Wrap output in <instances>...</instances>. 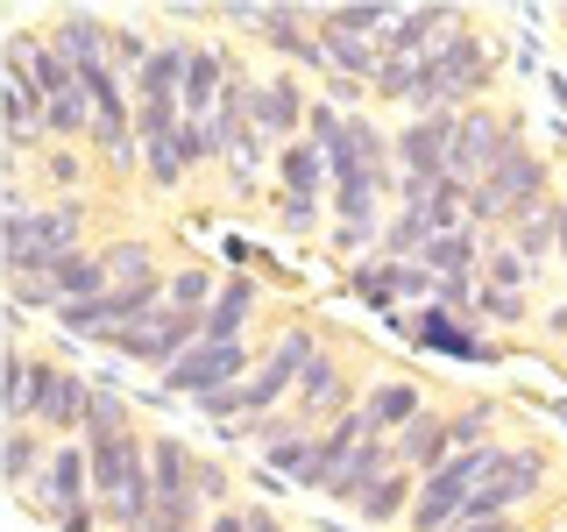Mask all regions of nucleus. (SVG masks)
Instances as JSON below:
<instances>
[{"instance_id": "nucleus-16", "label": "nucleus", "mask_w": 567, "mask_h": 532, "mask_svg": "<svg viewBox=\"0 0 567 532\" xmlns=\"http://www.w3.org/2000/svg\"><path fill=\"white\" fill-rule=\"evenodd\" d=\"M43 291H50V306H85V298H106V291H114V277H106V256H100V248L58 256V263L43 270Z\"/></svg>"}, {"instance_id": "nucleus-21", "label": "nucleus", "mask_w": 567, "mask_h": 532, "mask_svg": "<svg viewBox=\"0 0 567 532\" xmlns=\"http://www.w3.org/2000/svg\"><path fill=\"white\" fill-rule=\"evenodd\" d=\"M398 454H404V469H412V475H433V469H447V461H454L447 412H433V405H425V412H419V419L398 433Z\"/></svg>"}, {"instance_id": "nucleus-31", "label": "nucleus", "mask_w": 567, "mask_h": 532, "mask_svg": "<svg viewBox=\"0 0 567 532\" xmlns=\"http://www.w3.org/2000/svg\"><path fill=\"white\" fill-rule=\"evenodd\" d=\"M114 433H135V412L114 383H93V405H85V440H114Z\"/></svg>"}, {"instance_id": "nucleus-29", "label": "nucleus", "mask_w": 567, "mask_h": 532, "mask_svg": "<svg viewBox=\"0 0 567 532\" xmlns=\"http://www.w3.org/2000/svg\"><path fill=\"white\" fill-rule=\"evenodd\" d=\"M100 256H106V277H114V291H121V284H150V277H164V263H156V248H150V242H135V235L106 242Z\"/></svg>"}, {"instance_id": "nucleus-22", "label": "nucleus", "mask_w": 567, "mask_h": 532, "mask_svg": "<svg viewBox=\"0 0 567 532\" xmlns=\"http://www.w3.org/2000/svg\"><path fill=\"white\" fill-rule=\"evenodd\" d=\"M270 177H277V192H291V200H319V192L333 185V171H327V156H319V142H306V135L277 150Z\"/></svg>"}, {"instance_id": "nucleus-36", "label": "nucleus", "mask_w": 567, "mask_h": 532, "mask_svg": "<svg viewBox=\"0 0 567 532\" xmlns=\"http://www.w3.org/2000/svg\"><path fill=\"white\" fill-rule=\"evenodd\" d=\"M185 164L206 171V164H227V135L213 121H185Z\"/></svg>"}, {"instance_id": "nucleus-18", "label": "nucleus", "mask_w": 567, "mask_h": 532, "mask_svg": "<svg viewBox=\"0 0 567 532\" xmlns=\"http://www.w3.org/2000/svg\"><path fill=\"white\" fill-rule=\"evenodd\" d=\"M192 50H199V43H185V35L156 43V58L128 79V93L135 100H156V106H177V100H185V79H192Z\"/></svg>"}, {"instance_id": "nucleus-32", "label": "nucleus", "mask_w": 567, "mask_h": 532, "mask_svg": "<svg viewBox=\"0 0 567 532\" xmlns=\"http://www.w3.org/2000/svg\"><path fill=\"white\" fill-rule=\"evenodd\" d=\"M483 284H496V291H532V284H539V263H525L511 242H489V256H483Z\"/></svg>"}, {"instance_id": "nucleus-6", "label": "nucleus", "mask_w": 567, "mask_h": 532, "mask_svg": "<svg viewBox=\"0 0 567 532\" xmlns=\"http://www.w3.org/2000/svg\"><path fill=\"white\" fill-rule=\"evenodd\" d=\"M248 377H256V355H248V341H199L185 362L164 369V390H177V398H206V390L248 383Z\"/></svg>"}, {"instance_id": "nucleus-12", "label": "nucleus", "mask_w": 567, "mask_h": 532, "mask_svg": "<svg viewBox=\"0 0 567 532\" xmlns=\"http://www.w3.org/2000/svg\"><path fill=\"white\" fill-rule=\"evenodd\" d=\"M298 419H341L354 412V377H348V355H333V348H319L312 355V369H306V383H298Z\"/></svg>"}, {"instance_id": "nucleus-42", "label": "nucleus", "mask_w": 567, "mask_h": 532, "mask_svg": "<svg viewBox=\"0 0 567 532\" xmlns=\"http://www.w3.org/2000/svg\"><path fill=\"white\" fill-rule=\"evenodd\" d=\"M560 22H567V14H560Z\"/></svg>"}, {"instance_id": "nucleus-35", "label": "nucleus", "mask_w": 567, "mask_h": 532, "mask_svg": "<svg viewBox=\"0 0 567 532\" xmlns=\"http://www.w3.org/2000/svg\"><path fill=\"white\" fill-rule=\"evenodd\" d=\"M447 433H454V454L468 448H496V405H461V412H447Z\"/></svg>"}, {"instance_id": "nucleus-13", "label": "nucleus", "mask_w": 567, "mask_h": 532, "mask_svg": "<svg viewBox=\"0 0 567 532\" xmlns=\"http://www.w3.org/2000/svg\"><path fill=\"white\" fill-rule=\"evenodd\" d=\"M390 327H398V334H412V341L419 348H433V355H461V362H489V341H475V334H468V319H461V313H447V306H433V313H419V319H390Z\"/></svg>"}, {"instance_id": "nucleus-5", "label": "nucleus", "mask_w": 567, "mask_h": 532, "mask_svg": "<svg viewBox=\"0 0 567 532\" xmlns=\"http://www.w3.org/2000/svg\"><path fill=\"white\" fill-rule=\"evenodd\" d=\"M85 405H93V377L35 355V426L50 440H85Z\"/></svg>"}, {"instance_id": "nucleus-1", "label": "nucleus", "mask_w": 567, "mask_h": 532, "mask_svg": "<svg viewBox=\"0 0 567 532\" xmlns=\"http://www.w3.org/2000/svg\"><path fill=\"white\" fill-rule=\"evenodd\" d=\"M489 79H496L489 43L461 22V29H447L433 50H425V79H419V106H412V114H468V106L489 93Z\"/></svg>"}, {"instance_id": "nucleus-8", "label": "nucleus", "mask_w": 567, "mask_h": 532, "mask_svg": "<svg viewBox=\"0 0 567 532\" xmlns=\"http://www.w3.org/2000/svg\"><path fill=\"white\" fill-rule=\"evenodd\" d=\"M454 135H461V114H412L390 135L398 142V177H447Z\"/></svg>"}, {"instance_id": "nucleus-28", "label": "nucleus", "mask_w": 567, "mask_h": 532, "mask_svg": "<svg viewBox=\"0 0 567 532\" xmlns=\"http://www.w3.org/2000/svg\"><path fill=\"white\" fill-rule=\"evenodd\" d=\"M312 448H319V433H306V426H262V469H277V475L306 483Z\"/></svg>"}, {"instance_id": "nucleus-40", "label": "nucleus", "mask_w": 567, "mask_h": 532, "mask_svg": "<svg viewBox=\"0 0 567 532\" xmlns=\"http://www.w3.org/2000/svg\"><path fill=\"white\" fill-rule=\"evenodd\" d=\"M447 532H525L518 519H496V525H447Z\"/></svg>"}, {"instance_id": "nucleus-25", "label": "nucleus", "mask_w": 567, "mask_h": 532, "mask_svg": "<svg viewBox=\"0 0 567 532\" xmlns=\"http://www.w3.org/2000/svg\"><path fill=\"white\" fill-rule=\"evenodd\" d=\"M483 256H489L483 227H454V235H433V242H425L419 263L433 277H483Z\"/></svg>"}, {"instance_id": "nucleus-17", "label": "nucleus", "mask_w": 567, "mask_h": 532, "mask_svg": "<svg viewBox=\"0 0 567 532\" xmlns=\"http://www.w3.org/2000/svg\"><path fill=\"white\" fill-rule=\"evenodd\" d=\"M50 43H58L79 71L85 64H114V22L93 14V8H64L58 22H50Z\"/></svg>"}, {"instance_id": "nucleus-20", "label": "nucleus", "mask_w": 567, "mask_h": 532, "mask_svg": "<svg viewBox=\"0 0 567 532\" xmlns=\"http://www.w3.org/2000/svg\"><path fill=\"white\" fill-rule=\"evenodd\" d=\"M50 454H58V440H50L43 426H8V448H0V475H8V490L29 497L35 475L50 469Z\"/></svg>"}, {"instance_id": "nucleus-41", "label": "nucleus", "mask_w": 567, "mask_h": 532, "mask_svg": "<svg viewBox=\"0 0 567 532\" xmlns=\"http://www.w3.org/2000/svg\"><path fill=\"white\" fill-rule=\"evenodd\" d=\"M560 263H567V200H560Z\"/></svg>"}, {"instance_id": "nucleus-14", "label": "nucleus", "mask_w": 567, "mask_h": 532, "mask_svg": "<svg viewBox=\"0 0 567 532\" xmlns=\"http://www.w3.org/2000/svg\"><path fill=\"white\" fill-rule=\"evenodd\" d=\"M29 248L43 263H58V256H79L85 248V200H43L29 213Z\"/></svg>"}, {"instance_id": "nucleus-33", "label": "nucleus", "mask_w": 567, "mask_h": 532, "mask_svg": "<svg viewBox=\"0 0 567 532\" xmlns=\"http://www.w3.org/2000/svg\"><path fill=\"white\" fill-rule=\"evenodd\" d=\"M213 298H220V277H213L206 263H177V270H171V306L213 313Z\"/></svg>"}, {"instance_id": "nucleus-3", "label": "nucleus", "mask_w": 567, "mask_h": 532, "mask_svg": "<svg viewBox=\"0 0 567 532\" xmlns=\"http://www.w3.org/2000/svg\"><path fill=\"white\" fill-rule=\"evenodd\" d=\"M312 355H319V327H284L277 341H270V355L256 362V377L241 383V419H262L270 405L298 398V383H306Z\"/></svg>"}, {"instance_id": "nucleus-24", "label": "nucleus", "mask_w": 567, "mask_h": 532, "mask_svg": "<svg viewBox=\"0 0 567 532\" xmlns=\"http://www.w3.org/2000/svg\"><path fill=\"white\" fill-rule=\"evenodd\" d=\"M0 412L8 426H35V355L22 348V334H8V355H0Z\"/></svg>"}, {"instance_id": "nucleus-38", "label": "nucleus", "mask_w": 567, "mask_h": 532, "mask_svg": "<svg viewBox=\"0 0 567 532\" xmlns=\"http://www.w3.org/2000/svg\"><path fill=\"white\" fill-rule=\"evenodd\" d=\"M150 58H156V43H150V35H142L135 22H114V64H128V79H135V71L150 64Z\"/></svg>"}, {"instance_id": "nucleus-4", "label": "nucleus", "mask_w": 567, "mask_h": 532, "mask_svg": "<svg viewBox=\"0 0 567 532\" xmlns=\"http://www.w3.org/2000/svg\"><path fill=\"white\" fill-rule=\"evenodd\" d=\"M29 511H35V519H50V525L93 511V454H85V440H58L50 469L35 475V490H29Z\"/></svg>"}, {"instance_id": "nucleus-9", "label": "nucleus", "mask_w": 567, "mask_h": 532, "mask_svg": "<svg viewBox=\"0 0 567 532\" xmlns=\"http://www.w3.org/2000/svg\"><path fill=\"white\" fill-rule=\"evenodd\" d=\"M248 114H256V135H270L277 150H284V142L306 135V121H312V93L291 79V71H277V79H256V93H248Z\"/></svg>"}, {"instance_id": "nucleus-15", "label": "nucleus", "mask_w": 567, "mask_h": 532, "mask_svg": "<svg viewBox=\"0 0 567 532\" xmlns=\"http://www.w3.org/2000/svg\"><path fill=\"white\" fill-rule=\"evenodd\" d=\"M419 412H425V390L412 377H377V383L362 390V419H369V433H377V440H398Z\"/></svg>"}, {"instance_id": "nucleus-39", "label": "nucleus", "mask_w": 567, "mask_h": 532, "mask_svg": "<svg viewBox=\"0 0 567 532\" xmlns=\"http://www.w3.org/2000/svg\"><path fill=\"white\" fill-rule=\"evenodd\" d=\"M277 221H284V235H319V200H291V192H277Z\"/></svg>"}, {"instance_id": "nucleus-34", "label": "nucleus", "mask_w": 567, "mask_h": 532, "mask_svg": "<svg viewBox=\"0 0 567 532\" xmlns=\"http://www.w3.org/2000/svg\"><path fill=\"white\" fill-rule=\"evenodd\" d=\"M35 177H43L58 200H79V177H85V156L79 150H64V142H50L43 156H35Z\"/></svg>"}, {"instance_id": "nucleus-23", "label": "nucleus", "mask_w": 567, "mask_h": 532, "mask_svg": "<svg viewBox=\"0 0 567 532\" xmlns=\"http://www.w3.org/2000/svg\"><path fill=\"white\" fill-rule=\"evenodd\" d=\"M256 277L248 270H227L220 284V298H213V313H206V341H248V319H256Z\"/></svg>"}, {"instance_id": "nucleus-37", "label": "nucleus", "mask_w": 567, "mask_h": 532, "mask_svg": "<svg viewBox=\"0 0 567 532\" xmlns=\"http://www.w3.org/2000/svg\"><path fill=\"white\" fill-rule=\"evenodd\" d=\"M475 319H489V327H525V291H496V284H483V291H475Z\"/></svg>"}, {"instance_id": "nucleus-27", "label": "nucleus", "mask_w": 567, "mask_h": 532, "mask_svg": "<svg viewBox=\"0 0 567 532\" xmlns=\"http://www.w3.org/2000/svg\"><path fill=\"white\" fill-rule=\"evenodd\" d=\"M412 504H419V475L390 469L383 483H369V497L354 504V519H362V525H398V519H412Z\"/></svg>"}, {"instance_id": "nucleus-7", "label": "nucleus", "mask_w": 567, "mask_h": 532, "mask_svg": "<svg viewBox=\"0 0 567 532\" xmlns=\"http://www.w3.org/2000/svg\"><path fill=\"white\" fill-rule=\"evenodd\" d=\"M511 135H518V129H504L496 106H468V114H461V135H454V156H447V177L483 185V177L496 171V156L511 150Z\"/></svg>"}, {"instance_id": "nucleus-11", "label": "nucleus", "mask_w": 567, "mask_h": 532, "mask_svg": "<svg viewBox=\"0 0 567 532\" xmlns=\"http://www.w3.org/2000/svg\"><path fill=\"white\" fill-rule=\"evenodd\" d=\"M348 291L369 298V306H404V298H433L440 277L425 270V263H383V256H369V263H354V270H348Z\"/></svg>"}, {"instance_id": "nucleus-10", "label": "nucleus", "mask_w": 567, "mask_h": 532, "mask_svg": "<svg viewBox=\"0 0 567 532\" xmlns=\"http://www.w3.org/2000/svg\"><path fill=\"white\" fill-rule=\"evenodd\" d=\"M150 475H156V511H164V519H199V490H192L199 461H192V448L177 433L150 440Z\"/></svg>"}, {"instance_id": "nucleus-2", "label": "nucleus", "mask_w": 567, "mask_h": 532, "mask_svg": "<svg viewBox=\"0 0 567 532\" xmlns=\"http://www.w3.org/2000/svg\"><path fill=\"white\" fill-rule=\"evenodd\" d=\"M206 341V313H185V306H156L150 319H135V327H121V334H106L100 348H114L121 362H150V369H171V362H185L192 348Z\"/></svg>"}, {"instance_id": "nucleus-19", "label": "nucleus", "mask_w": 567, "mask_h": 532, "mask_svg": "<svg viewBox=\"0 0 567 532\" xmlns=\"http://www.w3.org/2000/svg\"><path fill=\"white\" fill-rule=\"evenodd\" d=\"M447 29H461V14L440 8V0H425V8H404L398 22H390V35H383V58H425V50H433Z\"/></svg>"}, {"instance_id": "nucleus-26", "label": "nucleus", "mask_w": 567, "mask_h": 532, "mask_svg": "<svg viewBox=\"0 0 567 532\" xmlns=\"http://www.w3.org/2000/svg\"><path fill=\"white\" fill-rule=\"evenodd\" d=\"M390 469H404V454H398V440H362V448H354V461L341 469V483H333V497H341V504L354 511L369 497V483H383Z\"/></svg>"}, {"instance_id": "nucleus-30", "label": "nucleus", "mask_w": 567, "mask_h": 532, "mask_svg": "<svg viewBox=\"0 0 567 532\" xmlns=\"http://www.w3.org/2000/svg\"><path fill=\"white\" fill-rule=\"evenodd\" d=\"M511 248H518L525 263H546V256H560V206H546V213H525V221L511 227Z\"/></svg>"}]
</instances>
